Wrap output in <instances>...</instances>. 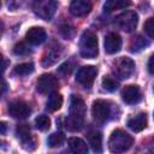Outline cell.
Masks as SVG:
<instances>
[{
  "label": "cell",
  "mask_w": 154,
  "mask_h": 154,
  "mask_svg": "<svg viewBox=\"0 0 154 154\" xmlns=\"http://www.w3.org/2000/svg\"><path fill=\"white\" fill-rule=\"evenodd\" d=\"M58 47H55V48H51L48 52H47V54L45 55V58H43V61H42V64H43V66H49V65H53L58 59H59V52H58V49H57Z\"/></svg>",
  "instance_id": "obj_22"
},
{
  "label": "cell",
  "mask_w": 154,
  "mask_h": 154,
  "mask_svg": "<svg viewBox=\"0 0 154 154\" xmlns=\"http://www.w3.org/2000/svg\"><path fill=\"white\" fill-rule=\"evenodd\" d=\"M101 83H102V88L105 90H107V91H114L119 87L118 81H116V78L109 77V76H105L102 78V82Z\"/></svg>",
  "instance_id": "obj_24"
},
{
  "label": "cell",
  "mask_w": 154,
  "mask_h": 154,
  "mask_svg": "<svg viewBox=\"0 0 154 154\" xmlns=\"http://www.w3.org/2000/svg\"><path fill=\"white\" fill-rule=\"evenodd\" d=\"M134 144V138L131 135L123 130H114L108 140V149L112 154H120L126 152Z\"/></svg>",
  "instance_id": "obj_2"
},
{
  "label": "cell",
  "mask_w": 154,
  "mask_h": 154,
  "mask_svg": "<svg viewBox=\"0 0 154 154\" xmlns=\"http://www.w3.org/2000/svg\"><path fill=\"white\" fill-rule=\"evenodd\" d=\"M58 7V4L55 1H49V0H45V1H35L32 5V10L34 12L42 19L45 20H51V18L54 16L55 10Z\"/></svg>",
  "instance_id": "obj_5"
},
{
  "label": "cell",
  "mask_w": 154,
  "mask_h": 154,
  "mask_svg": "<svg viewBox=\"0 0 154 154\" xmlns=\"http://www.w3.org/2000/svg\"><path fill=\"white\" fill-rule=\"evenodd\" d=\"M69 147L73 154H88V147L87 143L79 138V137H70L69 141Z\"/></svg>",
  "instance_id": "obj_18"
},
{
  "label": "cell",
  "mask_w": 154,
  "mask_h": 154,
  "mask_svg": "<svg viewBox=\"0 0 154 154\" xmlns=\"http://www.w3.org/2000/svg\"><path fill=\"white\" fill-rule=\"evenodd\" d=\"M128 126L135 132L142 131L147 126V114L146 113H138V114L131 117L128 120Z\"/></svg>",
  "instance_id": "obj_16"
},
{
  "label": "cell",
  "mask_w": 154,
  "mask_h": 154,
  "mask_svg": "<svg viewBox=\"0 0 154 154\" xmlns=\"http://www.w3.org/2000/svg\"><path fill=\"white\" fill-rule=\"evenodd\" d=\"M97 75V69L91 65L82 66L76 75V81L82 84L84 88H90L95 81V77Z\"/></svg>",
  "instance_id": "obj_8"
},
{
  "label": "cell",
  "mask_w": 154,
  "mask_h": 154,
  "mask_svg": "<svg viewBox=\"0 0 154 154\" xmlns=\"http://www.w3.org/2000/svg\"><path fill=\"white\" fill-rule=\"evenodd\" d=\"M63 105V96L58 93H53L49 95L48 100H47V108L52 112L58 111Z\"/></svg>",
  "instance_id": "obj_19"
},
{
  "label": "cell",
  "mask_w": 154,
  "mask_h": 154,
  "mask_svg": "<svg viewBox=\"0 0 154 154\" xmlns=\"http://www.w3.org/2000/svg\"><path fill=\"white\" fill-rule=\"evenodd\" d=\"M0 126H1V135H5V132H6V124L4 122H1Z\"/></svg>",
  "instance_id": "obj_31"
},
{
  "label": "cell",
  "mask_w": 154,
  "mask_h": 154,
  "mask_svg": "<svg viewBox=\"0 0 154 154\" xmlns=\"http://www.w3.org/2000/svg\"><path fill=\"white\" fill-rule=\"evenodd\" d=\"M138 23V16L134 11H125L116 17L114 24L117 28L125 32H131L136 29Z\"/></svg>",
  "instance_id": "obj_4"
},
{
  "label": "cell",
  "mask_w": 154,
  "mask_h": 154,
  "mask_svg": "<svg viewBox=\"0 0 154 154\" xmlns=\"http://www.w3.org/2000/svg\"><path fill=\"white\" fill-rule=\"evenodd\" d=\"M34 70H35V67H34L32 63H23L14 67V73L18 76H26V75L32 73Z\"/></svg>",
  "instance_id": "obj_21"
},
{
  "label": "cell",
  "mask_w": 154,
  "mask_h": 154,
  "mask_svg": "<svg viewBox=\"0 0 154 154\" xmlns=\"http://www.w3.org/2000/svg\"><path fill=\"white\" fill-rule=\"evenodd\" d=\"M59 83L58 79L53 75L45 73L41 77H38L37 83H36V89L41 94H53L55 93V89L58 88Z\"/></svg>",
  "instance_id": "obj_9"
},
{
  "label": "cell",
  "mask_w": 154,
  "mask_h": 154,
  "mask_svg": "<svg viewBox=\"0 0 154 154\" xmlns=\"http://www.w3.org/2000/svg\"><path fill=\"white\" fill-rule=\"evenodd\" d=\"M91 116L97 123L106 122L111 116V106L105 100H95L91 106Z\"/></svg>",
  "instance_id": "obj_6"
},
{
  "label": "cell",
  "mask_w": 154,
  "mask_h": 154,
  "mask_svg": "<svg viewBox=\"0 0 154 154\" xmlns=\"http://www.w3.org/2000/svg\"><path fill=\"white\" fill-rule=\"evenodd\" d=\"M146 46H148V42L142 37V36H136L131 43H130V51L131 52H140L141 49H143Z\"/></svg>",
  "instance_id": "obj_25"
},
{
  "label": "cell",
  "mask_w": 154,
  "mask_h": 154,
  "mask_svg": "<svg viewBox=\"0 0 154 154\" xmlns=\"http://www.w3.org/2000/svg\"><path fill=\"white\" fill-rule=\"evenodd\" d=\"M103 47H105L106 53L116 54L122 48V38H120V36L118 34H116V32L107 34L106 37H105V41H103Z\"/></svg>",
  "instance_id": "obj_13"
},
{
  "label": "cell",
  "mask_w": 154,
  "mask_h": 154,
  "mask_svg": "<svg viewBox=\"0 0 154 154\" xmlns=\"http://www.w3.org/2000/svg\"><path fill=\"white\" fill-rule=\"evenodd\" d=\"M35 125H36V128H37L38 130L46 131V130H48L49 126H51V119H49L48 116L41 114V116H38V117L35 119Z\"/></svg>",
  "instance_id": "obj_26"
},
{
  "label": "cell",
  "mask_w": 154,
  "mask_h": 154,
  "mask_svg": "<svg viewBox=\"0 0 154 154\" xmlns=\"http://www.w3.org/2000/svg\"><path fill=\"white\" fill-rule=\"evenodd\" d=\"M16 135L22 141V146H23L24 149L31 152V150H34L36 148V146H37L36 144V140L32 137V135L30 132V129H29V126L26 124L18 125L17 129H16Z\"/></svg>",
  "instance_id": "obj_10"
},
{
  "label": "cell",
  "mask_w": 154,
  "mask_h": 154,
  "mask_svg": "<svg viewBox=\"0 0 154 154\" xmlns=\"http://www.w3.org/2000/svg\"><path fill=\"white\" fill-rule=\"evenodd\" d=\"M8 113L13 118L17 119H25L30 116L31 108L24 101H13L8 105Z\"/></svg>",
  "instance_id": "obj_11"
},
{
  "label": "cell",
  "mask_w": 154,
  "mask_h": 154,
  "mask_svg": "<svg viewBox=\"0 0 154 154\" xmlns=\"http://www.w3.org/2000/svg\"><path fill=\"white\" fill-rule=\"evenodd\" d=\"M87 138H88V142H89L93 152L96 154H101L102 153V135H101V132L96 131V130L89 131L87 135Z\"/></svg>",
  "instance_id": "obj_17"
},
{
  "label": "cell",
  "mask_w": 154,
  "mask_h": 154,
  "mask_svg": "<svg viewBox=\"0 0 154 154\" xmlns=\"http://www.w3.org/2000/svg\"><path fill=\"white\" fill-rule=\"evenodd\" d=\"M13 52H14L16 55H26V54L30 53V48H29L25 43L19 42V43H17V45L14 46Z\"/></svg>",
  "instance_id": "obj_27"
},
{
  "label": "cell",
  "mask_w": 154,
  "mask_h": 154,
  "mask_svg": "<svg viewBox=\"0 0 154 154\" xmlns=\"http://www.w3.org/2000/svg\"><path fill=\"white\" fill-rule=\"evenodd\" d=\"M25 38H26V41L30 45L37 46V45H41V43H43L46 41L47 34H46V30L43 28H41V26H32V28H30L26 31Z\"/></svg>",
  "instance_id": "obj_12"
},
{
  "label": "cell",
  "mask_w": 154,
  "mask_h": 154,
  "mask_svg": "<svg viewBox=\"0 0 154 154\" xmlns=\"http://www.w3.org/2000/svg\"><path fill=\"white\" fill-rule=\"evenodd\" d=\"M122 99L129 103V105H132V103H137L140 100H141V91H140V88L135 84H130V85H126L124 87L123 91H122Z\"/></svg>",
  "instance_id": "obj_14"
},
{
  "label": "cell",
  "mask_w": 154,
  "mask_h": 154,
  "mask_svg": "<svg viewBox=\"0 0 154 154\" xmlns=\"http://www.w3.org/2000/svg\"><path fill=\"white\" fill-rule=\"evenodd\" d=\"M79 52L81 55L85 59H93L97 55L99 48H97V36L91 30H85L79 41Z\"/></svg>",
  "instance_id": "obj_3"
},
{
  "label": "cell",
  "mask_w": 154,
  "mask_h": 154,
  "mask_svg": "<svg viewBox=\"0 0 154 154\" xmlns=\"http://www.w3.org/2000/svg\"><path fill=\"white\" fill-rule=\"evenodd\" d=\"M48 146L52 147V148H55V147H60L64 142H65V135L63 132H54L49 137H48Z\"/></svg>",
  "instance_id": "obj_23"
},
{
  "label": "cell",
  "mask_w": 154,
  "mask_h": 154,
  "mask_svg": "<svg viewBox=\"0 0 154 154\" xmlns=\"http://www.w3.org/2000/svg\"><path fill=\"white\" fill-rule=\"evenodd\" d=\"M147 67H148L149 73L154 75V53L150 55V58H149V60H148V64H147Z\"/></svg>",
  "instance_id": "obj_29"
},
{
  "label": "cell",
  "mask_w": 154,
  "mask_h": 154,
  "mask_svg": "<svg viewBox=\"0 0 154 154\" xmlns=\"http://www.w3.org/2000/svg\"><path fill=\"white\" fill-rule=\"evenodd\" d=\"M144 31L150 38H154V17L147 19L144 23Z\"/></svg>",
  "instance_id": "obj_28"
},
{
  "label": "cell",
  "mask_w": 154,
  "mask_h": 154,
  "mask_svg": "<svg viewBox=\"0 0 154 154\" xmlns=\"http://www.w3.org/2000/svg\"><path fill=\"white\" fill-rule=\"evenodd\" d=\"M91 11V4L87 0H73L70 5V12L76 17L87 16Z\"/></svg>",
  "instance_id": "obj_15"
},
{
  "label": "cell",
  "mask_w": 154,
  "mask_h": 154,
  "mask_svg": "<svg viewBox=\"0 0 154 154\" xmlns=\"http://www.w3.org/2000/svg\"><path fill=\"white\" fill-rule=\"evenodd\" d=\"M84 116H85L84 101L79 96L72 95L70 102V114L66 120V128L71 131H77L82 129L84 123Z\"/></svg>",
  "instance_id": "obj_1"
},
{
  "label": "cell",
  "mask_w": 154,
  "mask_h": 154,
  "mask_svg": "<svg viewBox=\"0 0 154 154\" xmlns=\"http://www.w3.org/2000/svg\"><path fill=\"white\" fill-rule=\"evenodd\" d=\"M129 5H130V2L129 1H125V0H108V1L105 2L103 10H105V12H112L114 10L125 8Z\"/></svg>",
  "instance_id": "obj_20"
},
{
  "label": "cell",
  "mask_w": 154,
  "mask_h": 154,
  "mask_svg": "<svg viewBox=\"0 0 154 154\" xmlns=\"http://www.w3.org/2000/svg\"><path fill=\"white\" fill-rule=\"evenodd\" d=\"M135 70V63L128 57H122L114 63V73L123 79L129 78Z\"/></svg>",
  "instance_id": "obj_7"
},
{
  "label": "cell",
  "mask_w": 154,
  "mask_h": 154,
  "mask_svg": "<svg viewBox=\"0 0 154 154\" xmlns=\"http://www.w3.org/2000/svg\"><path fill=\"white\" fill-rule=\"evenodd\" d=\"M70 71H71V67H70V64H69V63H65V64H63V65L59 67V72H63L64 75L69 73Z\"/></svg>",
  "instance_id": "obj_30"
}]
</instances>
